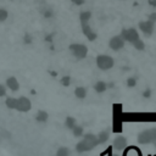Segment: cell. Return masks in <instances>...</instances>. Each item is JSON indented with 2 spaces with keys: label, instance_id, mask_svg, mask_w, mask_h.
<instances>
[{
  "label": "cell",
  "instance_id": "cell-1",
  "mask_svg": "<svg viewBox=\"0 0 156 156\" xmlns=\"http://www.w3.org/2000/svg\"><path fill=\"white\" fill-rule=\"evenodd\" d=\"M99 144V140H98V135H94V134H88L84 136V139L77 144V150L79 152H83V151H87V150H90L93 149L95 145Z\"/></svg>",
  "mask_w": 156,
  "mask_h": 156
},
{
  "label": "cell",
  "instance_id": "cell-2",
  "mask_svg": "<svg viewBox=\"0 0 156 156\" xmlns=\"http://www.w3.org/2000/svg\"><path fill=\"white\" fill-rule=\"evenodd\" d=\"M95 62H96L98 68H100L101 71H108L115 65V60L110 55H99L96 56Z\"/></svg>",
  "mask_w": 156,
  "mask_h": 156
},
{
  "label": "cell",
  "instance_id": "cell-3",
  "mask_svg": "<svg viewBox=\"0 0 156 156\" xmlns=\"http://www.w3.org/2000/svg\"><path fill=\"white\" fill-rule=\"evenodd\" d=\"M68 49L72 52V55L78 60H83L88 55V48L84 44H80V43L79 44L78 43H73V44H71L68 46Z\"/></svg>",
  "mask_w": 156,
  "mask_h": 156
},
{
  "label": "cell",
  "instance_id": "cell-4",
  "mask_svg": "<svg viewBox=\"0 0 156 156\" xmlns=\"http://www.w3.org/2000/svg\"><path fill=\"white\" fill-rule=\"evenodd\" d=\"M121 35L126 41H128L130 44H133L135 40H138L140 38L138 34V30L135 28H123L121 32Z\"/></svg>",
  "mask_w": 156,
  "mask_h": 156
},
{
  "label": "cell",
  "instance_id": "cell-5",
  "mask_svg": "<svg viewBox=\"0 0 156 156\" xmlns=\"http://www.w3.org/2000/svg\"><path fill=\"white\" fill-rule=\"evenodd\" d=\"M124 45H126V40L122 38L121 34L112 37V38L110 39V41H108V46H110V49L113 50V51H119L121 49L124 48Z\"/></svg>",
  "mask_w": 156,
  "mask_h": 156
},
{
  "label": "cell",
  "instance_id": "cell-6",
  "mask_svg": "<svg viewBox=\"0 0 156 156\" xmlns=\"http://www.w3.org/2000/svg\"><path fill=\"white\" fill-rule=\"evenodd\" d=\"M32 108V102L26 96H21L18 98V101H17V107L16 110L20 111V112H27Z\"/></svg>",
  "mask_w": 156,
  "mask_h": 156
},
{
  "label": "cell",
  "instance_id": "cell-7",
  "mask_svg": "<svg viewBox=\"0 0 156 156\" xmlns=\"http://www.w3.org/2000/svg\"><path fill=\"white\" fill-rule=\"evenodd\" d=\"M154 28H155V23L151 22V21H140L139 22V29L146 35V37H150L154 32Z\"/></svg>",
  "mask_w": 156,
  "mask_h": 156
},
{
  "label": "cell",
  "instance_id": "cell-8",
  "mask_svg": "<svg viewBox=\"0 0 156 156\" xmlns=\"http://www.w3.org/2000/svg\"><path fill=\"white\" fill-rule=\"evenodd\" d=\"M82 32H83V34L85 35V38H87L88 40H90V41H94V40L98 38L96 32L93 30V28L90 27L89 22H87V23H82Z\"/></svg>",
  "mask_w": 156,
  "mask_h": 156
},
{
  "label": "cell",
  "instance_id": "cell-9",
  "mask_svg": "<svg viewBox=\"0 0 156 156\" xmlns=\"http://www.w3.org/2000/svg\"><path fill=\"white\" fill-rule=\"evenodd\" d=\"M6 87L11 91H17L20 89V83H18V80H17L16 77H9L6 79Z\"/></svg>",
  "mask_w": 156,
  "mask_h": 156
},
{
  "label": "cell",
  "instance_id": "cell-10",
  "mask_svg": "<svg viewBox=\"0 0 156 156\" xmlns=\"http://www.w3.org/2000/svg\"><path fill=\"white\" fill-rule=\"evenodd\" d=\"M126 145H127V140H126V138H123V136H117V138L115 139V141H113V147L117 149V150L124 149Z\"/></svg>",
  "mask_w": 156,
  "mask_h": 156
},
{
  "label": "cell",
  "instance_id": "cell-11",
  "mask_svg": "<svg viewBox=\"0 0 156 156\" xmlns=\"http://www.w3.org/2000/svg\"><path fill=\"white\" fill-rule=\"evenodd\" d=\"M17 101H18L17 98L9 96V98H6V100H5V105H6V107L10 108V110H16V107H17Z\"/></svg>",
  "mask_w": 156,
  "mask_h": 156
},
{
  "label": "cell",
  "instance_id": "cell-12",
  "mask_svg": "<svg viewBox=\"0 0 156 156\" xmlns=\"http://www.w3.org/2000/svg\"><path fill=\"white\" fill-rule=\"evenodd\" d=\"M94 90H95L96 93L101 94V93H104V91L107 90V84H106L105 82H102V80H99V82H96V83L94 84Z\"/></svg>",
  "mask_w": 156,
  "mask_h": 156
},
{
  "label": "cell",
  "instance_id": "cell-13",
  "mask_svg": "<svg viewBox=\"0 0 156 156\" xmlns=\"http://www.w3.org/2000/svg\"><path fill=\"white\" fill-rule=\"evenodd\" d=\"M87 94H88V90H87V88H84V87H77V88L74 89V95H76V98H78V99H84V98L87 96Z\"/></svg>",
  "mask_w": 156,
  "mask_h": 156
},
{
  "label": "cell",
  "instance_id": "cell-14",
  "mask_svg": "<svg viewBox=\"0 0 156 156\" xmlns=\"http://www.w3.org/2000/svg\"><path fill=\"white\" fill-rule=\"evenodd\" d=\"M49 118V115H48V112L46 111H43V110H40V111H38L37 112V115H35V119H37V122H46V119Z\"/></svg>",
  "mask_w": 156,
  "mask_h": 156
},
{
  "label": "cell",
  "instance_id": "cell-15",
  "mask_svg": "<svg viewBox=\"0 0 156 156\" xmlns=\"http://www.w3.org/2000/svg\"><path fill=\"white\" fill-rule=\"evenodd\" d=\"M91 18V12L90 11H82L79 13V21L80 23H87Z\"/></svg>",
  "mask_w": 156,
  "mask_h": 156
},
{
  "label": "cell",
  "instance_id": "cell-16",
  "mask_svg": "<svg viewBox=\"0 0 156 156\" xmlns=\"http://www.w3.org/2000/svg\"><path fill=\"white\" fill-rule=\"evenodd\" d=\"M65 126H66V128H68V129H73L76 126H77V119L74 118V117H67L66 119H65Z\"/></svg>",
  "mask_w": 156,
  "mask_h": 156
},
{
  "label": "cell",
  "instance_id": "cell-17",
  "mask_svg": "<svg viewBox=\"0 0 156 156\" xmlns=\"http://www.w3.org/2000/svg\"><path fill=\"white\" fill-rule=\"evenodd\" d=\"M72 132H73V135H74L76 138H80V136H83V134H84V129H83L82 126H76V127L72 129Z\"/></svg>",
  "mask_w": 156,
  "mask_h": 156
},
{
  "label": "cell",
  "instance_id": "cell-18",
  "mask_svg": "<svg viewBox=\"0 0 156 156\" xmlns=\"http://www.w3.org/2000/svg\"><path fill=\"white\" fill-rule=\"evenodd\" d=\"M56 156H69V149L66 147V146L58 147V150L56 152Z\"/></svg>",
  "mask_w": 156,
  "mask_h": 156
},
{
  "label": "cell",
  "instance_id": "cell-19",
  "mask_svg": "<svg viewBox=\"0 0 156 156\" xmlns=\"http://www.w3.org/2000/svg\"><path fill=\"white\" fill-rule=\"evenodd\" d=\"M107 139H108V133H107L106 130H102V132H100V133L98 134V140H99V143H105V141H107Z\"/></svg>",
  "mask_w": 156,
  "mask_h": 156
},
{
  "label": "cell",
  "instance_id": "cell-20",
  "mask_svg": "<svg viewBox=\"0 0 156 156\" xmlns=\"http://www.w3.org/2000/svg\"><path fill=\"white\" fill-rule=\"evenodd\" d=\"M133 46H134L136 50H139V51H141V50H144V49H145V44H144V41H143L140 38L133 43Z\"/></svg>",
  "mask_w": 156,
  "mask_h": 156
},
{
  "label": "cell",
  "instance_id": "cell-21",
  "mask_svg": "<svg viewBox=\"0 0 156 156\" xmlns=\"http://www.w3.org/2000/svg\"><path fill=\"white\" fill-rule=\"evenodd\" d=\"M60 83L63 85V87H68L71 84V77L69 76H63L61 79H60Z\"/></svg>",
  "mask_w": 156,
  "mask_h": 156
},
{
  "label": "cell",
  "instance_id": "cell-22",
  "mask_svg": "<svg viewBox=\"0 0 156 156\" xmlns=\"http://www.w3.org/2000/svg\"><path fill=\"white\" fill-rule=\"evenodd\" d=\"M9 17V12L5 9H0V22H4Z\"/></svg>",
  "mask_w": 156,
  "mask_h": 156
},
{
  "label": "cell",
  "instance_id": "cell-23",
  "mask_svg": "<svg viewBox=\"0 0 156 156\" xmlns=\"http://www.w3.org/2000/svg\"><path fill=\"white\" fill-rule=\"evenodd\" d=\"M135 85H136V78L130 77V78H128V79H127V87L133 88V87H135Z\"/></svg>",
  "mask_w": 156,
  "mask_h": 156
},
{
  "label": "cell",
  "instance_id": "cell-24",
  "mask_svg": "<svg viewBox=\"0 0 156 156\" xmlns=\"http://www.w3.org/2000/svg\"><path fill=\"white\" fill-rule=\"evenodd\" d=\"M6 84H0V98L6 95Z\"/></svg>",
  "mask_w": 156,
  "mask_h": 156
},
{
  "label": "cell",
  "instance_id": "cell-25",
  "mask_svg": "<svg viewBox=\"0 0 156 156\" xmlns=\"http://www.w3.org/2000/svg\"><path fill=\"white\" fill-rule=\"evenodd\" d=\"M149 21H151V22H156V12H152V13H150L149 15V18H147Z\"/></svg>",
  "mask_w": 156,
  "mask_h": 156
},
{
  "label": "cell",
  "instance_id": "cell-26",
  "mask_svg": "<svg viewBox=\"0 0 156 156\" xmlns=\"http://www.w3.org/2000/svg\"><path fill=\"white\" fill-rule=\"evenodd\" d=\"M74 5H78V6H80V5H83L84 2H85V0H71Z\"/></svg>",
  "mask_w": 156,
  "mask_h": 156
},
{
  "label": "cell",
  "instance_id": "cell-27",
  "mask_svg": "<svg viewBox=\"0 0 156 156\" xmlns=\"http://www.w3.org/2000/svg\"><path fill=\"white\" fill-rule=\"evenodd\" d=\"M147 1H149V5H151L152 7L156 6V0H147Z\"/></svg>",
  "mask_w": 156,
  "mask_h": 156
},
{
  "label": "cell",
  "instance_id": "cell-28",
  "mask_svg": "<svg viewBox=\"0 0 156 156\" xmlns=\"http://www.w3.org/2000/svg\"><path fill=\"white\" fill-rule=\"evenodd\" d=\"M143 95H144L145 98H149V96L151 95V94H150V90H145V91L143 93Z\"/></svg>",
  "mask_w": 156,
  "mask_h": 156
},
{
  "label": "cell",
  "instance_id": "cell-29",
  "mask_svg": "<svg viewBox=\"0 0 156 156\" xmlns=\"http://www.w3.org/2000/svg\"><path fill=\"white\" fill-rule=\"evenodd\" d=\"M24 40H26V43H30V37H28V34H26V37H24Z\"/></svg>",
  "mask_w": 156,
  "mask_h": 156
}]
</instances>
